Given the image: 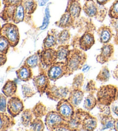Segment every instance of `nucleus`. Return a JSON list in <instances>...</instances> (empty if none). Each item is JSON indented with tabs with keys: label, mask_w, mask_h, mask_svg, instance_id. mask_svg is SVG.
Returning a JSON list of instances; mask_svg holds the SVG:
<instances>
[{
	"label": "nucleus",
	"mask_w": 118,
	"mask_h": 131,
	"mask_svg": "<svg viewBox=\"0 0 118 131\" xmlns=\"http://www.w3.org/2000/svg\"><path fill=\"white\" fill-rule=\"evenodd\" d=\"M1 102H0V111L2 113H5L7 110L6 97L3 94H1Z\"/></svg>",
	"instance_id": "42"
},
{
	"label": "nucleus",
	"mask_w": 118,
	"mask_h": 131,
	"mask_svg": "<svg viewBox=\"0 0 118 131\" xmlns=\"http://www.w3.org/2000/svg\"><path fill=\"white\" fill-rule=\"evenodd\" d=\"M70 38L69 30H64L61 31L57 35V42L60 45H67V42Z\"/></svg>",
	"instance_id": "34"
},
{
	"label": "nucleus",
	"mask_w": 118,
	"mask_h": 131,
	"mask_svg": "<svg viewBox=\"0 0 118 131\" xmlns=\"http://www.w3.org/2000/svg\"><path fill=\"white\" fill-rule=\"evenodd\" d=\"M0 130H8L12 128L15 125V117L10 115L6 114L5 113H0Z\"/></svg>",
	"instance_id": "15"
},
{
	"label": "nucleus",
	"mask_w": 118,
	"mask_h": 131,
	"mask_svg": "<svg viewBox=\"0 0 118 131\" xmlns=\"http://www.w3.org/2000/svg\"><path fill=\"white\" fill-rule=\"evenodd\" d=\"M21 4L27 15L32 14L37 8V3L35 0H22Z\"/></svg>",
	"instance_id": "30"
},
{
	"label": "nucleus",
	"mask_w": 118,
	"mask_h": 131,
	"mask_svg": "<svg viewBox=\"0 0 118 131\" xmlns=\"http://www.w3.org/2000/svg\"><path fill=\"white\" fill-rule=\"evenodd\" d=\"M39 61V56L38 53H36L27 58L25 61L24 64L27 65L31 69L35 68L38 65Z\"/></svg>",
	"instance_id": "32"
},
{
	"label": "nucleus",
	"mask_w": 118,
	"mask_h": 131,
	"mask_svg": "<svg viewBox=\"0 0 118 131\" xmlns=\"http://www.w3.org/2000/svg\"><path fill=\"white\" fill-rule=\"evenodd\" d=\"M48 1L49 0H38V4L39 6H43L46 5Z\"/></svg>",
	"instance_id": "47"
},
{
	"label": "nucleus",
	"mask_w": 118,
	"mask_h": 131,
	"mask_svg": "<svg viewBox=\"0 0 118 131\" xmlns=\"http://www.w3.org/2000/svg\"><path fill=\"white\" fill-rule=\"evenodd\" d=\"M56 51V56H57V60L56 62H65L66 63L67 58L70 52L69 46L68 45H60L58 47Z\"/></svg>",
	"instance_id": "20"
},
{
	"label": "nucleus",
	"mask_w": 118,
	"mask_h": 131,
	"mask_svg": "<svg viewBox=\"0 0 118 131\" xmlns=\"http://www.w3.org/2000/svg\"><path fill=\"white\" fill-rule=\"evenodd\" d=\"M114 130L118 131V118L115 119V128Z\"/></svg>",
	"instance_id": "51"
},
{
	"label": "nucleus",
	"mask_w": 118,
	"mask_h": 131,
	"mask_svg": "<svg viewBox=\"0 0 118 131\" xmlns=\"http://www.w3.org/2000/svg\"><path fill=\"white\" fill-rule=\"evenodd\" d=\"M10 46L9 42L4 36L1 35L0 38V53L6 54Z\"/></svg>",
	"instance_id": "37"
},
{
	"label": "nucleus",
	"mask_w": 118,
	"mask_h": 131,
	"mask_svg": "<svg viewBox=\"0 0 118 131\" xmlns=\"http://www.w3.org/2000/svg\"><path fill=\"white\" fill-rule=\"evenodd\" d=\"M70 90L68 87H57L55 85H51L46 91L47 96L54 101H60L62 99H67Z\"/></svg>",
	"instance_id": "4"
},
{
	"label": "nucleus",
	"mask_w": 118,
	"mask_h": 131,
	"mask_svg": "<svg viewBox=\"0 0 118 131\" xmlns=\"http://www.w3.org/2000/svg\"><path fill=\"white\" fill-rule=\"evenodd\" d=\"M45 125L49 130H54L61 124L67 122L56 111H50L46 115Z\"/></svg>",
	"instance_id": "9"
},
{
	"label": "nucleus",
	"mask_w": 118,
	"mask_h": 131,
	"mask_svg": "<svg viewBox=\"0 0 118 131\" xmlns=\"http://www.w3.org/2000/svg\"><path fill=\"white\" fill-rule=\"evenodd\" d=\"M89 68H90V67L89 66V65H88L87 64H84V65L83 67L82 68V71L83 72H86L88 71H89Z\"/></svg>",
	"instance_id": "50"
},
{
	"label": "nucleus",
	"mask_w": 118,
	"mask_h": 131,
	"mask_svg": "<svg viewBox=\"0 0 118 131\" xmlns=\"http://www.w3.org/2000/svg\"><path fill=\"white\" fill-rule=\"evenodd\" d=\"M97 107L99 109L100 111V113L99 115V117L110 116V115H111L110 106H107L97 103Z\"/></svg>",
	"instance_id": "39"
},
{
	"label": "nucleus",
	"mask_w": 118,
	"mask_h": 131,
	"mask_svg": "<svg viewBox=\"0 0 118 131\" xmlns=\"http://www.w3.org/2000/svg\"><path fill=\"white\" fill-rule=\"evenodd\" d=\"M110 78V71L107 66L102 68L99 73L97 75L96 80L99 82L105 83L108 82Z\"/></svg>",
	"instance_id": "31"
},
{
	"label": "nucleus",
	"mask_w": 118,
	"mask_h": 131,
	"mask_svg": "<svg viewBox=\"0 0 118 131\" xmlns=\"http://www.w3.org/2000/svg\"><path fill=\"white\" fill-rule=\"evenodd\" d=\"M116 100H118V89L117 91V94H116Z\"/></svg>",
	"instance_id": "53"
},
{
	"label": "nucleus",
	"mask_w": 118,
	"mask_h": 131,
	"mask_svg": "<svg viewBox=\"0 0 118 131\" xmlns=\"http://www.w3.org/2000/svg\"><path fill=\"white\" fill-rule=\"evenodd\" d=\"M21 2L22 0H3V3L6 6L17 5Z\"/></svg>",
	"instance_id": "43"
},
{
	"label": "nucleus",
	"mask_w": 118,
	"mask_h": 131,
	"mask_svg": "<svg viewBox=\"0 0 118 131\" xmlns=\"http://www.w3.org/2000/svg\"><path fill=\"white\" fill-rule=\"evenodd\" d=\"M56 111L66 121L70 120L75 112L74 107L67 99H62L58 102Z\"/></svg>",
	"instance_id": "8"
},
{
	"label": "nucleus",
	"mask_w": 118,
	"mask_h": 131,
	"mask_svg": "<svg viewBox=\"0 0 118 131\" xmlns=\"http://www.w3.org/2000/svg\"><path fill=\"white\" fill-rule=\"evenodd\" d=\"M112 22L113 27L115 28V30L116 31V32H118V19H113Z\"/></svg>",
	"instance_id": "46"
},
{
	"label": "nucleus",
	"mask_w": 118,
	"mask_h": 131,
	"mask_svg": "<svg viewBox=\"0 0 118 131\" xmlns=\"http://www.w3.org/2000/svg\"><path fill=\"white\" fill-rule=\"evenodd\" d=\"M84 82V76L83 73H80L74 76L73 80L72 89H81Z\"/></svg>",
	"instance_id": "35"
},
{
	"label": "nucleus",
	"mask_w": 118,
	"mask_h": 131,
	"mask_svg": "<svg viewBox=\"0 0 118 131\" xmlns=\"http://www.w3.org/2000/svg\"><path fill=\"white\" fill-rule=\"evenodd\" d=\"M99 118L102 126V130L114 129L115 119L111 115L99 117Z\"/></svg>",
	"instance_id": "26"
},
{
	"label": "nucleus",
	"mask_w": 118,
	"mask_h": 131,
	"mask_svg": "<svg viewBox=\"0 0 118 131\" xmlns=\"http://www.w3.org/2000/svg\"><path fill=\"white\" fill-rule=\"evenodd\" d=\"M47 74L51 81L55 82L64 76H67V69L65 62H56L49 67Z\"/></svg>",
	"instance_id": "5"
},
{
	"label": "nucleus",
	"mask_w": 118,
	"mask_h": 131,
	"mask_svg": "<svg viewBox=\"0 0 118 131\" xmlns=\"http://www.w3.org/2000/svg\"><path fill=\"white\" fill-rule=\"evenodd\" d=\"M97 104V99L95 98L93 94H89V95L86 97L84 102L83 107L84 109L89 112L93 108L96 106Z\"/></svg>",
	"instance_id": "29"
},
{
	"label": "nucleus",
	"mask_w": 118,
	"mask_h": 131,
	"mask_svg": "<svg viewBox=\"0 0 118 131\" xmlns=\"http://www.w3.org/2000/svg\"><path fill=\"white\" fill-rule=\"evenodd\" d=\"M84 95V92L81 89H72L67 99L73 106L76 108L82 102Z\"/></svg>",
	"instance_id": "13"
},
{
	"label": "nucleus",
	"mask_w": 118,
	"mask_h": 131,
	"mask_svg": "<svg viewBox=\"0 0 118 131\" xmlns=\"http://www.w3.org/2000/svg\"><path fill=\"white\" fill-rule=\"evenodd\" d=\"M22 93L25 98H29L35 95L36 91L29 84H24L21 87Z\"/></svg>",
	"instance_id": "36"
},
{
	"label": "nucleus",
	"mask_w": 118,
	"mask_h": 131,
	"mask_svg": "<svg viewBox=\"0 0 118 131\" xmlns=\"http://www.w3.org/2000/svg\"><path fill=\"white\" fill-rule=\"evenodd\" d=\"M87 59V56L82 50H70L66 64L67 69V76L71 75L73 72L81 69Z\"/></svg>",
	"instance_id": "1"
},
{
	"label": "nucleus",
	"mask_w": 118,
	"mask_h": 131,
	"mask_svg": "<svg viewBox=\"0 0 118 131\" xmlns=\"http://www.w3.org/2000/svg\"><path fill=\"white\" fill-rule=\"evenodd\" d=\"M109 1H110V0H96L97 4L101 5H105Z\"/></svg>",
	"instance_id": "48"
},
{
	"label": "nucleus",
	"mask_w": 118,
	"mask_h": 131,
	"mask_svg": "<svg viewBox=\"0 0 118 131\" xmlns=\"http://www.w3.org/2000/svg\"><path fill=\"white\" fill-rule=\"evenodd\" d=\"M33 84L34 87L36 89V90L40 95L42 96L43 94L46 93L47 89L50 85V80L49 78L47 72L43 71L38 74V75L33 77Z\"/></svg>",
	"instance_id": "7"
},
{
	"label": "nucleus",
	"mask_w": 118,
	"mask_h": 131,
	"mask_svg": "<svg viewBox=\"0 0 118 131\" xmlns=\"http://www.w3.org/2000/svg\"><path fill=\"white\" fill-rule=\"evenodd\" d=\"M52 31L53 30L50 31L46 38L44 39L42 50L53 48L57 44V36H56L55 32Z\"/></svg>",
	"instance_id": "21"
},
{
	"label": "nucleus",
	"mask_w": 118,
	"mask_h": 131,
	"mask_svg": "<svg viewBox=\"0 0 118 131\" xmlns=\"http://www.w3.org/2000/svg\"><path fill=\"white\" fill-rule=\"evenodd\" d=\"M17 78L22 82H28L32 79L33 74L31 68L23 65L16 72Z\"/></svg>",
	"instance_id": "17"
},
{
	"label": "nucleus",
	"mask_w": 118,
	"mask_h": 131,
	"mask_svg": "<svg viewBox=\"0 0 118 131\" xmlns=\"http://www.w3.org/2000/svg\"><path fill=\"white\" fill-rule=\"evenodd\" d=\"M1 35L4 36L9 42L10 46L16 47L18 45L20 40L19 28L15 24L6 23L1 28Z\"/></svg>",
	"instance_id": "3"
},
{
	"label": "nucleus",
	"mask_w": 118,
	"mask_h": 131,
	"mask_svg": "<svg viewBox=\"0 0 118 131\" xmlns=\"http://www.w3.org/2000/svg\"><path fill=\"white\" fill-rule=\"evenodd\" d=\"M35 118L32 110L31 109L24 110L21 114V123L24 127H29Z\"/></svg>",
	"instance_id": "22"
},
{
	"label": "nucleus",
	"mask_w": 118,
	"mask_h": 131,
	"mask_svg": "<svg viewBox=\"0 0 118 131\" xmlns=\"http://www.w3.org/2000/svg\"><path fill=\"white\" fill-rule=\"evenodd\" d=\"M25 15H26V13H25L24 8L23 6H22V4L20 3L18 4V5H16L15 6L14 13H13V16L12 21L15 24H18L20 22L23 21Z\"/></svg>",
	"instance_id": "24"
},
{
	"label": "nucleus",
	"mask_w": 118,
	"mask_h": 131,
	"mask_svg": "<svg viewBox=\"0 0 118 131\" xmlns=\"http://www.w3.org/2000/svg\"><path fill=\"white\" fill-rule=\"evenodd\" d=\"M115 43L116 45H118V32H117L116 35V37L115 38Z\"/></svg>",
	"instance_id": "52"
},
{
	"label": "nucleus",
	"mask_w": 118,
	"mask_h": 131,
	"mask_svg": "<svg viewBox=\"0 0 118 131\" xmlns=\"http://www.w3.org/2000/svg\"><path fill=\"white\" fill-rule=\"evenodd\" d=\"M100 42L103 44H106L110 41L112 37V33L108 27H103L99 30Z\"/></svg>",
	"instance_id": "23"
},
{
	"label": "nucleus",
	"mask_w": 118,
	"mask_h": 131,
	"mask_svg": "<svg viewBox=\"0 0 118 131\" xmlns=\"http://www.w3.org/2000/svg\"><path fill=\"white\" fill-rule=\"evenodd\" d=\"M111 109L116 116H118V100H115L111 104Z\"/></svg>",
	"instance_id": "44"
},
{
	"label": "nucleus",
	"mask_w": 118,
	"mask_h": 131,
	"mask_svg": "<svg viewBox=\"0 0 118 131\" xmlns=\"http://www.w3.org/2000/svg\"><path fill=\"white\" fill-rule=\"evenodd\" d=\"M97 126V119L88 113L82 122V130H94L96 128Z\"/></svg>",
	"instance_id": "16"
},
{
	"label": "nucleus",
	"mask_w": 118,
	"mask_h": 131,
	"mask_svg": "<svg viewBox=\"0 0 118 131\" xmlns=\"http://www.w3.org/2000/svg\"><path fill=\"white\" fill-rule=\"evenodd\" d=\"M95 44V38L93 34L89 32H86L79 40V46L83 51L89 50Z\"/></svg>",
	"instance_id": "14"
},
{
	"label": "nucleus",
	"mask_w": 118,
	"mask_h": 131,
	"mask_svg": "<svg viewBox=\"0 0 118 131\" xmlns=\"http://www.w3.org/2000/svg\"><path fill=\"white\" fill-rule=\"evenodd\" d=\"M66 10L70 13L73 19L78 17L80 15L81 6L78 0H71L69 2Z\"/></svg>",
	"instance_id": "19"
},
{
	"label": "nucleus",
	"mask_w": 118,
	"mask_h": 131,
	"mask_svg": "<svg viewBox=\"0 0 118 131\" xmlns=\"http://www.w3.org/2000/svg\"><path fill=\"white\" fill-rule=\"evenodd\" d=\"M39 56L40 64L43 67L48 68L56 62L57 56L56 50L53 48L41 50L38 51Z\"/></svg>",
	"instance_id": "6"
},
{
	"label": "nucleus",
	"mask_w": 118,
	"mask_h": 131,
	"mask_svg": "<svg viewBox=\"0 0 118 131\" xmlns=\"http://www.w3.org/2000/svg\"><path fill=\"white\" fill-rule=\"evenodd\" d=\"M6 60H7V58H6V54L3 53H0V63H1V67L5 64Z\"/></svg>",
	"instance_id": "45"
},
{
	"label": "nucleus",
	"mask_w": 118,
	"mask_h": 131,
	"mask_svg": "<svg viewBox=\"0 0 118 131\" xmlns=\"http://www.w3.org/2000/svg\"><path fill=\"white\" fill-rule=\"evenodd\" d=\"M113 76L114 77V78L117 79L118 80V68H116V69L114 70V71L113 72Z\"/></svg>",
	"instance_id": "49"
},
{
	"label": "nucleus",
	"mask_w": 118,
	"mask_h": 131,
	"mask_svg": "<svg viewBox=\"0 0 118 131\" xmlns=\"http://www.w3.org/2000/svg\"><path fill=\"white\" fill-rule=\"evenodd\" d=\"M32 110L35 118H42L48 113L46 106L41 102H39L38 103H36Z\"/></svg>",
	"instance_id": "28"
},
{
	"label": "nucleus",
	"mask_w": 118,
	"mask_h": 131,
	"mask_svg": "<svg viewBox=\"0 0 118 131\" xmlns=\"http://www.w3.org/2000/svg\"><path fill=\"white\" fill-rule=\"evenodd\" d=\"M117 88L112 84L103 85L97 91V103L111 106L116 100Z\"/></svg>",
	"instance_id": "2"
},
{
	"label": "nucleus",
	"mask_w": 118,
	"mask_h": 131,
	"mask_svg": "<svg viewBox=\"0 0 118 131\" xmlns=\"http://www.w3.org/2000/svg\"><path fill=\"white\" fill-rule=\"evenodd\" d=\"M108 14L112 19H118V0L115 1L111 5Z\"/></svg>",
	"instance_id": "38"
},
{
	"label": "nucleus",
	"mask_w": 118,
	"mask_h": 131,
	"mask_svg": "<svg viewBox=\"0 0 118 131\" xmlns=\"http://www.w3.org/2000/svg\"><path fill=\"white\" fill-rule=\"evenodd\" d=\"M50 18V9H49V6H47L46 9V10H45V16L43 19V24L42 25V26L40 27V30H43L47 27V26H48V25L49 24Z\"/></svg>",
	"instance_id": "40"
},
{
	"label": "nucleus",
	"mask_w": 118,
	"mask_h": 131,
	"mask_svg": "<svg viewBox=\"0 0 118 131\" xmlns=\"http://www.w3.org/2000/svg\"><path fill=\"white\" fill-rule=\"evenodd\" d=\"M44 124L41 118H35L29 126V130L43 131L44 130Z\"/></svg>",
	"instance_id": "33"
},
{
	"label": "nucleus",
	"mask_w": 118,
	"mask_h": 131,
	"mask_svg": "<svg viewBox=\"0 0 118 131\" xmlns=\"http://www.w3.org/2000/svg\"><path fill=\"white\" fill-rule=\"evenodd\" d=\"M73 21V18L70 13L66 10L65 13L61 16L60 20L56 22L55 24L59 27L65 28L71 26Z\"/></svg>",
	"instance_id": "25"
},
{
	"label": "nucleus",
	"mask_w": 118,
	"mask_h": 131,
	"mask_svg": "<svg viewBox=\"0 0 118 131\" xmlns=\"http://www.w3.org/2000/svg\"><path fill=\"white\" fill-rule=\"evenodd\" d=\"M17 89V86L15 81L9 80L4 84L2 89V92L6 98H11L14 96L16 93Z\"/></svg>",
	"instance_id": "18"
},
{
	"label": "nucleus",
	"mask_w": 118,
	"mask_h": 131,
	"mask_svg": "<svg viewBox=\"0 0 118 131\" xmlns=\"http://www.w3.org/2000/svg\"><path fill=\"white\" fill-rule=\"evenodd\" d=\"M7 103L8 113L13 117L17 116L24 110L23 102L19 97L16 96L11 97L9 98Z\"/></svg>",
	"instance_id": "10"
},
{
	"label": "nucleus",
	"mask_w": 118,
	"mask_h": 131,
	"mask_svg": "<svg viewBox=\"0 0 118 131\" xmlns=\"http://www.w3.org/2000/svg\"><path fill=\"white\" fill-rule=\"evenodd\" d=\"M85 91L89 92V94H93L96 91H97L96 87V83L95 81L90 80L87 83V85L85 87Z\"/></svg>",
	"instance_id": "41"
},
{
	"label": "nucleus",
	"mask_w": 118,
	"mask_h": 131,
	"mask_svg": "<svg viewBox=\"0 0 118 131\" xmlns=\"http://www.w3.org/2000/svg\"><path fill=\"white\" fill-rule=\"evenodd\" d=\"M84 12L88 16L92 17L96 16L98 13L97 5L92 1H88L85 4L83 7Z\"/></svg>",
	"instance_id": "27"
},
{
	"label": "nucleus",
	"mask_w": 118,
	"mask_h": 131,
	"mask_svg": "<svg viewBox=\"0 0 118 131\" xmlns=\"http://www.w3.org/2000/svg\"><path fill=\"white\" fill-rule=\"evenodd\" d=\"M88 113V112H85L81 109H77L75 111L72 118L67 121L72 131L82 130V122Z\"/></svg>",
	"instance_id": "11"
},
{
	"label": "nucleus",
	"mask_w": 118,
	"mask_h": 131,
	"mask_svg": "<svg viewBox=\"0 0 118 131\" xmlns=\"http://www.w3.org/2000/svg\"><path fill=\"white\" fill-rule=\"evenodd\" d=\"M114 47L111 44L106 43L101 48V53L97 56L96 61L100 64H103L107 62L113 55Z\"/></svg>",
	"instance_id": "12"
}]
</instances>
